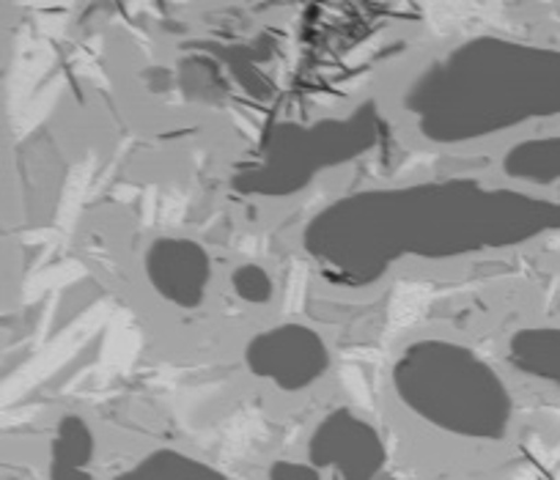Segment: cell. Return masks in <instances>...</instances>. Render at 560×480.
Listing matches in <instances>:
<instances>
[{
	"instance_id": "6da1fadb",
	"label": "cell",
	"mask_w": 560,
	"mask_h": 480,
	"mask_svg": "<svg viewBox=\"0 0 560 480\" xmlns=\"http://www.w3.org/2000/svg\"><path fill=\"white\" fill-rule=\"evenodd\" d=\"M555 374H558V376H560V368H555Z\"/></svg>"
}]
</instances>
